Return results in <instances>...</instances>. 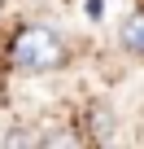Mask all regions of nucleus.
<instances>
[{
    "instance_id": "obj_1",
    "label": "nucleus",
    "mask_w": 144,
    "mask_h": 149,
    "mask_svg": "<svg viewBox=\"0 0 144 149\" xmlns=\"http://www.w3.org/2000/svg\"><path fill=\"white\" fill-rule=\"evenodd\" d=\"M9 61L18 70H57L65 61V44L48 26H22L9 44Z\"/></svg>"
},
{
    "instance_id": "obj_2",
    "label": "nucleus",
    "mask_w": 144,
    "mask_h": 149,
    "mask_svg": "<svg viewBox=\"0 0 144 149\" xmlns=\"http://www.w3.org/2000/svg\"><path fill=\"white\" fill-rule=\"evenodd\" d=\"M118 40H122V48H127V53L144 57V13H131V18L118 26Z\"/></svg>"
},
{
    "instance_id": "obj_3",
    "label": "nucleus",
    "mask_w": 144,
    "mask_h": 149,
    "mask_svg": "<svg viewBox=\"0 0 144 149\" xmlns=\"http://www.w3.org/2000/svg\"><path fill=\"white\" fill-rule=\"evenodd\" d=\"M96 136H101V140L109 136V114H96Z\"/></svg>"
},
{
    "instance_id": "obj_4",
    "label": "nucleus",
    "mask_w": 144,
    "mask_h": 149,
    "mask_svg": "<svg viewBox=\"0 0 144 149\" xmlns=\"http://www.w3.org/2000/svg\"><path fill=\"white\" fill-rule=\"evenodd\" d=\"M105 13V0H88V18H101Z\"/></svg>"
}]
</instances>
